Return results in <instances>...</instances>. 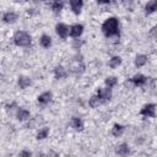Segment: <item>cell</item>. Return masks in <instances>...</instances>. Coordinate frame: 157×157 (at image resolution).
I'll return each instance as SVG.
<instances>
[{
    "mask_svg": "<svg viewBox=\"0 0 157 157\" xmlns=\"http://www.w3.org/2000/svg\"><path fill=\"white\" fill-rule=\"evenodd\" d=\"M55 31H56L58 36L60 38H63V39H65L67 37V34H69V27L66 25H64V23H58L56 27H55Z\"/></svg>",
    "mask_w": 157,
    "mask_h": 157,
    "instance_id": "obj_4",
    "label": "cell"
},
{
    "mask_svg": "<svg viewBox=\"0 0 157 157\" xmlns=\"http://www.w3.org/2000/svg\"><path fill=\"white\" fill-rule=\"evenodd\" d=\"M39 42H40V45L44 47V48H49V47L52 45V39H50V37L47 36V34H43V36L40 37Z\"/></svg>",
    "mask_w": 157,
    "mask_h": 157,
    "instance_id": "obj_18",
    "label": "cell"
},
{
    "mask_svg": "<svg viewBox=\"0 0 157 157\" xmlns=\"http://www.w3.org/2000/svg\"><path fill=\"white\" fill-rule=\"evenodd\" d=\"M105 85H107L108 87H113V86H115V85H117V78H115L114 76L107 77V78H105Z\"/></svg>",
    "mask_w": 157,
    "mask_h": 157,
    "instance_id": "obj_24",
    "label": "cell"
},
{
    "mask_svg": "<svg viewBox=\"0 0 157 157\" xmlns=\"http://www.w3.org/2000/svg\"><path fill=\"white\" fill-rule=\"evenodd\" d=\"M124 132V126L123 125H120V124H115L114 126H113V129H112V134L114 135V136H120L121 134Z\"/></svg>",
    "mask_w": 157,
    "mask_h": 157,
    "instance_id": "obj_20",
    "label": "cell"
},
{
    "mask_svg": "<svg viewBox=\"0 0 157 157\" xmlns=\"http://www.w3.org/2000/svg\"><path fill=\"white\" fill-rule=\"evenodd\" d=\"M13 42L18 47H28L31 44V37L25 31H17L13 36Z\"/></svg>",
    "mask_w": 157,
    "mask_h": 157,
    "instance_id": "obj_2",
    "label": "cell"
},
{
    "mask_svg": "<svg viewBox=\"0 0 157 157\" xmlns=\"http://www.w3.org/2000/svg\"><path fill=\"white\" fill-rule=\"evenodd\" d=\"M145 11H146L147 15H150V13L157 11V0H151V1H148V2L146 4V6H145Z\"/></svg>",
    "mask_w": 157,
    "mask_h": 157,
    "instance_id": "obj_8",
    "label": "cell"
},
{
    "mask_svg": "<svg viewBox=\"0 0 157 157\" xmlns=\"http://www.w3.org/2000/svg\"><path fill=\"white\" fill-rule=\"evenodd\" d=\"M54 75L56 78H64V77H66V71L63 66H56L54 69Z\"/></svg>",
    "mask_w": 157,
    "mask_h": 157,
    "instance_id": "obj_16",
    "label": "cell"
},
{
    "mask_svg": "<svg viewBox=\"0 0 157 157\" xmlns=\"http://www.w3.org/2000/svg\"><path fill=\"white\" fill-rule=\"evenodd\" d=\"M155 113H156V105H155V104H146V105L141 109V112H140L141 115L150 117V118H153V117H155Z\"/></svg>",
    "mask_w": 157,
    "mask_h": 157,
    "instance_id": "obj_3",
    "label": "cell"
},
{
    "mask_svg": "<svg viewBox=\"0 0 157 157\" xmlns=\"http://www.w3.org/2000/svg\"><path fill=\"white\" fill-rule=\"evenodd\" d=\"M20 156H31V152H28V151H22V152L20 153Z\"/></svg>",
    "mask_w": 157,
    "mask_h": 157,
    "instance_id": "obj_27",
    "label": "cell"
},
{
    "mask_svg": "<svg viewBox=\"0 0 157 157\" xmlns=\"http://www.w3.org/2000/svg\"><path fill=\"white\" fill-rule=\"evenodd\" d=\"M131 81H132L136 86H142V85L146 82V77H145L144 75H141V74H137V75H135V76L131 78Z\"/></svg>",
    "mask_w": 157,
    "mask_h": 157,
    "instance_id": "obj_11",
    "label": "cell"
},
{
    "mask_svg": "<svg viewBox=\"0 0 157 157\" xmlns=\"http://www.w3.org/2000/svg\"><path fill=\"white\" fill-rule=\"evenodd\" d=\"M102 103H103V99H102L98 94L92 96V97L90 98V105H91L92 108H96V107H98V105L102 104Z\"/></svg>",
    "mask_w": 157,
    "mask_h": 157,
    "instance_id": "obj_12",
    "label": "cell"
},
{
    "mask_svg": "<svg viewBox=\"0 0 157 157\" xmlns=\"http://www.w3.org/2000/svg\"><path fill=\"white\" fill-rule=\"evenodd\" d=\"M40 1H47V0H40Z\"/></svg>",
    "mask_w": 157,
    "mask_h": 157,
    "instance_id": "obj_28",
    "label": "cell"
},
{
    "mask_svg": "<svg viewBox=\"0 0 157 157\" xmlns=\"http://www.w3.org/2000/svg\"><path fill=\"white\" fill-rule=\"evenodd\" d=\"M52 97H53L52 92H44V93H42V94L38 97V102H39L40 104H47V103H49V102L52 101Z\"/></svg>",
    "mask_w": 157,
    "mask_h": 157,
    "instance_id": "obj_9",
    "label": "cell"
},
{
    "mask_svg": "<svg viewBox=\"0 0 157 157\" xmlns=\"http://www.w3.org/2000/svg\"><path fill=\"white\" fill-rule=\"evenodd\" d=\"M70 6H71V10L76 15H78L82 9V0H70Z\"/></svg>",
    "mask_w": 157,
    "mask_h": 157,
    "instance_id": "obj_7",
    "label": "cell"
},
{
    "mask_svg": "<svg viewBox=\"0 0 157 157\" xmlns=\"http://www.w3.org/2000/svg\"><path fill=\"white\" fill-rule=\"evenodd\" d=\"M2 20H4V22H6V23H13V22L17 20V15L13 13V12H6V13L2 16Z\"/></svg>",
    "mask_w": 157,
    "mask_h": 157,
    "instance_id": "obj_10",
    "label": "cell"
},
{
    "mask_svg": "<svg viewBox=\"0 0 157 157\" xmlns=\"http://www.w3.org/2000/svg\"><path fill=\"white\" fill-rule=\"evenodd\" d=\"M48 134H49V128H43V129H40V130L38 131L37 139H38V140H43V139H45V137L48 136Z\"/></svg>",
    "mask_w": 157,
    "mask_h": 157,
    "instance_id": "obj_22",
    "label": "cell"
},
{
    "mask_svg": "<svg viewBox=\"0 0 157 157\" xmlns=\"http://www.w3.org/2000/svg\"><path fill=\"white\" fill-rule=\"evenodd\" d=\"M129 146L126 145V144H121V145H119L117 148H115V152L118 153V155H120V156H125V155H128L129 153Z\"/></svg>",
    "mask_w": 157,
    "mask_h": 157,
    "instance_id": "obj_15",
    "label": "cell"
},
{
    "mask_svg": "<svg viewBox=\"0 0 157 157\" xmlns=\"http://www.w3.org/2000/svg\"><path fill=\"white\" fill-rule=\"evenodd\" d=\"M102 31L105 37H112L119 33V23L115 17H109L108 20L104 21L102 26Z\"/></svg>",
    "mask_w": 157,
    "mask_h": 157,
    "instance_id": "obj_1",
    "label": "cell"
},
{
    "mask_svg": "<svg viewBox=\"0 0 157 157\" xmlns=\"http://www.w3.org/2000/svg\"><path fill=\"white\" fill-rule=\"evenodd\" d=\"M120 63H121V59L119 58V56H113L110 60H109V66L110 67H118L119 65H120Z\"/></svg>",
    "mask_w": 157,
    "mask_h": 157,
    "instance_id": "obj_23",
    "label": "cell"
},
{
    "mask_svg": "<svg viewBox=\"0 0 157 157\" xmlns=\"http://www.w3.org/2000/svg\"><path fill=\"white\" fill-rule=\"evenodd\" d=\"M17 119L20 120V121H22V120H26V119H28L29 118V112L27 110V109H23V108H20L18 109V112H17Z\"/></svg>",
    "mask_w": 157,
    "mask_h": 157,
    "instance_id": "obj_13",
    "label": "cell"
},
{
    "mask_svg": "<svg viewBox=\"0 0 157 157\" xmlns=\"http://www.w3.org/2000/svg\"><path fill=\"white\" fill-rule=\"evenodd\" d=\"M71 125H72V128L76 129V130H82V129H83V121H82L80 118H77V117H74V118H72Z\"/></svg>",
    "mask_w": 157,
    "mask_h": 157,
    "instance_id": "obj_14",
    "label": "cell"
},
{
    "mask_svg": "<svg viewBox=\"0 0 157 157\" xmlns=\"http://www.w3.org/2000/svg\"><path fill=\"white\" fill-rule=\"evenodd\" d=\"M63 6H64V1L63 0H54L53 5H52V9L54 10V12H60L63 10Z\"/></svg>",
    "mask_w": 157,
    "mask_h": 157,
    "instance_id": "obj_21",
    "label": "cell"
},
{
    "mask_svg": "<svg viewBox=\"0 0 157 157\" xmlns=\"http://www.w3.org/2000/svg\"><path fill=\"white\" fill-rule=\"evenodd\" d=\"M83 32V26L82 25H74L71 28H70V36L74 37V38H77L82 34Z\"/></svg>",
    "mask_w": 157,
    "mask_h": 157,
    "instance_id": "obj_6",
    "label": "cell"
},
{
    "mask_svg": "<svg viewBox=\"0 0 157 157\" xmlns=\"http://www.w3.org/2000/svg\"><path fill=\"white\" fill-rule=\"evenodd\" d=\"M150 37L157 39V26H153V27L150 29Z\"/></svg>",
    "mask_w": 157,
    "mask_h": 157,
    "instance_id": "obj_25",
    "label": "cell"
},
{
    "mask_svg": "<svg viewBox=\"0 0 157 157\" xmlns=\"http://www.w3.org/2000/svg\"><path fill=\"white\" fill-rule=\"evenodd\" d=\"M110 0H97V4H109Z\"/></svg>",
    "mask_w": 157,
    "mask_h": 157,
    "instance_id": "obj_26",
    "label": "cell"
},
{
    "mask_svg": "<svg viewBox=\"0 0 157 157\" xmlns=\"http://www.w3.org/2000/svg\"><path fill=\"white\" fill-rule=\"evenodd\" d=\"M29 85H31L29 77H27V76H20L18 77V86H20V88H26Z\"/></svg>",
    "mask_w": 157,
    "mask_h": 157,
    "instance_id": "obj_17",
    "label": "cell"
},
{
    "mask_svg": "<svg viewBox=\"0 0 157 157\" xmlns=\"http://www.w3.org/2000/svg\"><path fill=\"white\" fill-rule=\"evenodd\" d=\"M146 61H147V56L146 55H137L136 56V59H135V65L137 66V67H141V66H144L145 64H146Z\"/></svg>",
    "mask_w": 157,
    "mask_h": 157,
    "instance_id": "obj_19",
    "label": "cell"
},
{
    "mask_svg": "<svg viewBox=\"0 0 157 157\" xmlns=\"http://www.w3.org/2000/svg\"><path fill=\"white\" fill-rule=\"evenodd\" d=\"M97 94L104 101H108L112 98V91H110V87H107V88H99L97 91Z\"/></svg>",
    "mask_w": 157,
    "mask_h": 157,
    "instance_id": "obj_5",
    "label": "cell"
}]
</instances>
